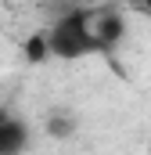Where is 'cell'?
<instances>
[{
  "instance_id": "cell-1",
  "label": "cell",
  "mask_w": 151,
  "mask_h": 155,
  "mask_svg": "<svg viewBox=\"0 0 151 155\" xmlns=\"http://www.w3.org/2000/svg\"><path fill=\"white\" fill-rule=\"evenodd\" d=\"M90 18H94V11L83 7V4L65 7L50 22V29L43 33L47 36V54H54L61 61H79V58L94 54L97 51V40H94V22Z\"/></svg>"
},
{
  "instance_id": "cell-6",
  "label": "cell",
  "mask_w": 151,
  "mask_h": 155,
  "mask_svg": "<svg viewBox=\"0 0 151 155\" xmlns=\"http://www.w3.org/2000/svg\"><path fill=\"white\" fill-rule=\"evenodd\" d=\"M108 4H137V0H108Z\"/></svg>"
},
{
  "instance_id": "cell-7",
  "label": "cell",
  "mask_w": 151,
  "mask_h": 155,
  "mask_svg": "<svg viewBox=\"0 0 151 155\" xmlns=\"http://www.w3.org/2000/svg\"><path fill=\"white\" fill-rule=\"evenodd\" d=\"M76 4H79V0H65V7H76Z\"/></svg>"
},
{
  "instance_id": "cell-3",
  "label": "cell",
  "mask_w": 151,
  "mask_h": 155,
  "mask_svg": "<svg viewBox=\"0 0 151 155\" xmlns=\"http://www.w3.org/2000/svg\"><path fill=\"white\" fill-rule=\"evenodd\" d=\"M22 148H29V126L11 112H4L0 116V155H14Z\"/></svg>"
},
{
  "instance_id": "cell-5",
  "label": "cell",
  "mask_w": 151,
  "mask_h": 155,
  "mask_svg": "<svg viewBox=\"0 0 151 155\" xmlns=\"http://www.w3.org/2000/svg\"><path fill=\"white\" fill-rule=\"evenodd\" d=\"M47 130H50L54 137H65V134H72V123H69L65 116H54L50 123H47Z\"/></svg>"
},
{
  "instance_id": "cell-2",
  "label": "cell",
  "mask_w": 151,
  "mask_h": 155,
  "mask_svg": "<svg viewBox=\"0 0 151 155\" xmlns=\"http://www.w3.org/2000/svg\"><path fill=\"white\" fill-rule=\"evenodd\" d=\"M94 40H97V51H112L115 43L122 40L126 33V22H122V15L115 11V7H101V11H94Z\"/></svg>"
},
{
  "instance_id": "cell-4",
  "label": "cell",
  "mask_w": 151,
  "mask_h": 155,
  "mask_svg": "<svg viewBox=\"0 0 151 155\" xmlns=\"http://www.w3.org/2000/svg\"><path fill=\"white\" fill-rule=\"evenodd\" d=\"M25 54H29V61H43V58H47V36H43V33L29 36V43H25Z\"/></svg>"
}]
</instances>
